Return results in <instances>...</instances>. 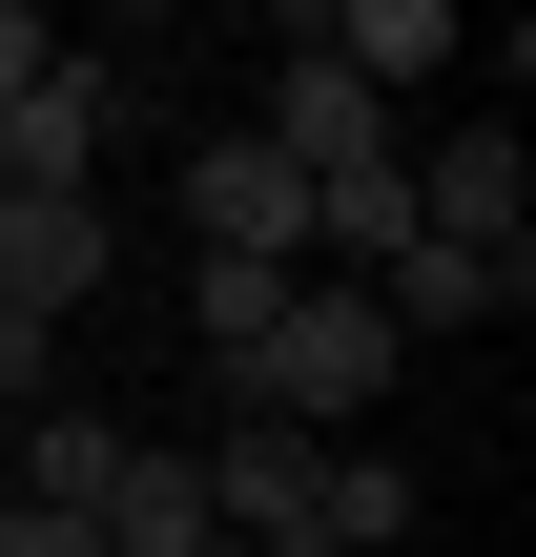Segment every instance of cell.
Returning a JSON list of instances; mask_svg holds the SVG:
<instances>
[{
  "instance_id": "obj_1",
  "label": "cell",
  "mask_w": 536,
  "mask_h": 557,
  "mask_svg": "<svg viewBox=\"0 0 536 557\" xmlns=\"http://www.w3.org/2000/svg\"><path fill=\"white\" fill-rule=\"evenodd\" d=\"M392 372H413V351H392V310H372V289H331V269H289V310L227 351V413H269V434H310V455H331Z\"/></svg>"
},
{
  "instance_id": "obj_2",
  "label": "cell",
  "mask_w": 536,
  "mask_h": 557,
  "mask_svg": "<svg viewBox=\"0 0 536 557\" xmlns=\"http://www.w3.org/2000/svg\"><path fill=\"white\" fill-rule=\"evenodd\" d=\"M103 145H124V83L62 41V62L0 103V207H103Z\"/></svg>"
},
{
  "instance_id": "obj_3",
  "label": "cell",
  "mask_w": 536,
  "mask_h": 557,
  "mask_svg": "<svg viewBox=\"0 0 536 557\" xmlns=\"http://www.w3.org/2000/svg\"><path fill=\"white\" fill-rule=\"evenodd\" d=\"M186 475H207V537L289 557V537H310V475H331V455H310V434H269V413H227V434H207Z\"/></svg>"
},
{
  "instance_id": "obj_4",
  "label": "cell",
  "mask_w": 536,
  "mask_h": 557,
  "mask_svg": "<svg viewBox=\"0 0 536 557\" xmlns=\"http://www.w3.org/2000/svg\"><path fill=\"white\" fill-rule=\"evenodd\" d=\"M186 227L248 248V269H310V186H289L269 145H207V165H186Z\"/></svg>"
},
{
  "instance_id": "obj_5",
  "label": "cell",
  "mask_w": 536,
  "mask_h": 557,
  "mask_svg": "<svg viewBox=\"0 0 536 557\" xmlns=\"http://www.w3.org/2000/svg\"><path fill=\"white\" fill-rule=\"evenodd\" d=\"M310 62H331L351 103H392V83H434V62H454V0H351V21H310Z\"/></svg>"
},
{
  "instance_id": "obj_6",
  "label": "cell",
  "mask_w": 536,
  "mask_h": 557,
  "mask_svg": "<svg viewBox=\"0 0 536 557\" xmlns=\"http://www.w3.org/2000/svg\"><path fill=\"white\" fill-rule=\"evenodd\" d=\"M83 289H103V207H0V310H21V331H62Z\"/></svg>"
},
{
  "instance_id": "obj_7",
  "label": "cell",
  "mask_w": 536,
  "mask_h": 557,
  "mask_svg": "<svg viewBox=\"0 0 536 557\" xmlns=\"http://www.w3.org/2000/svg\"><path fill=\"white\" fill-rule=\"evenodd\" d=\"M103 557H207V475L165 455V434H124V475H103V517H83Z\"/></svg>"
},
{
  "instance_id": "obj_8",
  "label": "cell",
  "mask_w": 536,
  "mask_h": 557,
  "mask_svg": "<svg viewBox=\"0 0 536 557\" xmlns=\"http://www.w3.org/2000/svg\"><path fill=\"white\" fill-rule=\"evenodd\" d=\"M0 475H21V496H41V517H103V475H124V413H62V393H41V413H21V455H0Z\"/></svg>"
},
{
  "instance_id": "obj_9",
  "label": "cell",
  "mask_w": 536,
  "mask_h": 557,
  "mask_svg": "<svg viewBox=\"0 0 536 557\" xmlns=\"http://www.w3.org/2000/svg\"><path fill=\"white\" fill-rule=\"evenodd\" d=\"M372 537H413V475H392V455H331V475H310V537H289V557H372Z\"/></svg>"
},
{
  "instance_id": "obj_10",
  "label": "cell",
  "mask_w": 536,
  "mask_h": 557,
  "mask_svg": "<svg viewBox=\"0 0 536 557\" xmlns=\"http://www.w3.org/2000/svg\"><path fill=\"white\" fill-rule=\"evenodd\" d=\"M269 310H289V269H248V248H207V269H186V331H207V372H227Z\"/></svg>"
},
{
  "instance_id": "obj_11",
  "label": "cell",
  "mask_w": 536,
  "mask_h": 557,
  "mask_svg": "<svg viewBox=\"0 0 536 557\" xmlns=\"http://www.w3.org/2000/svg\"><path fill=\"white\" fill-rule=\"evenodd\" d=\"M41 62H62V21H41V0H0V103H21Z\"/></svg>"
},
{
  "instance_id": "obj_12",
  "label": "cell",
  "mask_w": 536,
  "mask_h": 557,
  "mask_svg": "<svg viewBox=\"0 0 536 557\" xmlns=\"http://www.w3.org/2000/svg\"><path fill=\"white\" fill-rule=\"evenodd\" d=\"M0 413H41V331L21 310H0Z\"/></svg>"
},
{
  "instance_id": "obj_13",
  "label": "cell",
  "mask_w": 536,
  "mask_h": 557,
  "mask_svg": "<svg viewBox=\"0 0 536 557\" xmlns=\"http://www.w3.org/2000/svg\"><path fill=\"white\" fill-rule=\"evenodd\" d=\"M207 557H248V537H207Z\"/></svg>"
},
{
  "instance_id": "obj_14",
  "label": "cell",
  "mask_w": 536,
  "mask_h": 557,
  "mask_svg": "<svg viewBox=\"0 0 536 557\" xmlns=\"http://www.w3.org/2000/svg\"><path fill=\"white\" fill-rule=\"evenodd\" d=\"M0 496H21V475H0Z\"/></svg>"
}]
</instances>
